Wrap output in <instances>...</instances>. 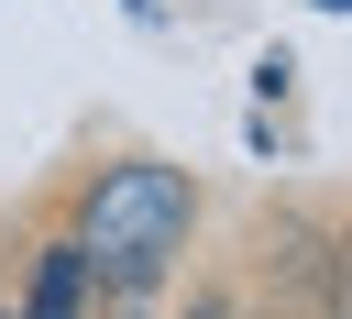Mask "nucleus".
<instances>
[{
	"mask_svg": "<svg viewBox=\"0 0 352 319\" xmlns=\"http://www.w3.org/2000/svg\"><path fill=\"white\" fill-rule=\"evenodd\" d=\"M66 231H77V253H88V286L132 308V297H154V286L187 264V242H198V176L165 165V154H110V165L77 176Z\"/></svg>",
	"mask_w": 352,
	"mask_h": 319,
	"instance_id": "f257e3e1",
	"label": "nucleus"
},
{
	"mask_svg": "<svg viewBox=\"0 0 352 319\" xmlns=\"http://www.w3.org/2000/svg\"><path fill=\"white\" fill-rule=\"evenodd\" d=\"M88 253H77V231H55L44 253H33V286H22V308L11 319H88Z\"/></svg>",
	"mask_w": 352,
	"mask_h": 319,
	"instance_id": "f03ea898",
	"label": "nucleus"
},
{
	"mask_svg": "<svg viewBox=\"0 0 352 319\" xmlns=\"http://www.w3.org/2000/svg\"><path fill=\"white\" fill-rule=\"evenodd\" d=\"M187 319H242V297H231V286H198V297H187Z\"/></svg>",
	"mask_w": 352,
	"mask_h": 319,
	"instance_id": "7ed1b4c3",
	"label": "nucleus"
},
{
	"mask_svg": "<svg viewBox=\"0 0 352 319\" xmlns=\"http://www.w3.org/2000/svg\"><path fill=\"white\" fill-rule=\"evenodd\" d=\"M0 319H11V308H0Z\"/></svg>",
	"mask_w": 352,
	"mask_h": 319,
	"instance_id": "20e7f679",
	"label": "nucleus"
}]
</instances>
